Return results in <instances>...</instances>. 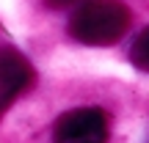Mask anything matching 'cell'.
Masks as SVG:
<instances>
[{
    "mask_svg": "<svg viewBox=\"0 0 149 143\" xmlns=\"http://www.w3.org/2000/svg\"><path fill=\"white\" fill-rule=\"evenodd\" d=\"M130 28V8L122 0H80L69 19V33L80 44L108 47Z\"/></svg>",
    "mask_w": 149,
    "mask_h": 143,
    "instance_id": "1",
    "label": "cell"
},
{
    "mask_svg": "<svg viewBox=\"0 0 149 143\" xmlns=\"http://www.w3.org/2000/svg\"><path fill=\"white\" fill-rule=\"evenodd\" d=\"M108 116L100 107H74L53 127V143H105Z\"/></svg>",
    "mask_w": 149,
    "mask_h": 143,
    "instance_id": "2",
    "label": "cell"
},
{
    "mask_svg": "<svg viewBox=\"0 0 149 143\" xmlns=\"http://www.w3.org/2000/svg\"><path fill=\"white\" fill-rule=\"evenodd\" d=\"M33 83H36V72L31 61L14 47H0V94L14 102Z\"/></svg>",
    "mask_w": 149,
    "mask_h": 143,
    "instance_id": "3",
    "label": "cell"
},
{
    "mask_svg": "<svg viewBox=\"0 0 149 143\" xmlns=\"http://www.w3.org/2000/svg\"><path fill=\"white\" fill-rule=\"evenodd\" d=\"M130 61H133L141 72H149V28H146V30H141V36L133 41Z\"/></svg>",
    "mask_w": 149,
    "mask_h": 143,
    "instance_id": "4",
    "label": "cell"
},
{
    "mask_svg": "<svg viewBox=\"0 0 149 143\" xmlns=\"http://www.w3.org/2000/svg\"><path fill=\"white\" fill-rule=\"evenodd\" d=\"M50 6H58V8H64V6H77L80 0H47Z\"/></svg>",
    "mask_w": 149,
    "mask_h": 143,
    "instance_id": "5",
    "label": "cell"
},
{
    "mask_svg": "<svg viewBox=\"0 0 149 143\" xmlns=\"http://www.w3.org/2000/svg\"><path fill=\"white\" fill-rule=\"evenodd\" d=\"M8 107H11V99H8V96H3V94H0V118H3V113L8 110Z\"/></svg>",
    "mask_w": 149,
    "mask_h": 143,
    "instance_id": "6",
    "label": "cell"
}]
</instances>
